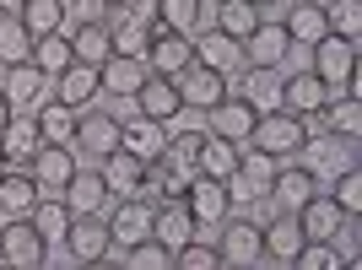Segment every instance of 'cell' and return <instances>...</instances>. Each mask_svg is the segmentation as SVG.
<instances>
[{"mask_svg":"<svg viewBox=\"0 0 362 270\" xmlns=\"http://www.w3.org/2000/svg\"><path fill=\"white\" fill-rule=\"evenodd\" d=\"M195 233H200V222L189 216L184 195H157L151 200V238H163L168 249H179V243H189Z\"/></svg>","mask_w":362,"mask_h":270,"instance_id":"13","label":"cell"},{"mask_svg":"<svg viewBox=\"0 0 362 270\" xmlns=\"http://www.w3.org/2000/svg\"><path fill=\"white\" fill-rule=\"evenodd\" d=\"M330 130L346 135V141H362V98L357 92H346V98L330 103Z\"/></svg>","mask_w":362,"mask_h":270,"instance_id":"42","label":"cell"},{"mask_svg":"<svg viewBox=\"0 0 362 270\" xmlns=\"http://www.w3.org/2000/svg\"><path fill=\"white\" fill-rule=\"evenodd\" d=\"M303 168H314V173H341V168L357 163V141H346V135H335V130H319V135H303V146L292 151Z\"/></svg>","mask_w":362,"mask_h":270,"instance_id":"6","label":"cell"},{"mask_svg":"<svg viewBox=\"0 0 362 270\" xmlns=\"http://www.w3.org/2000/svg\"><path fill=\"white\" fill-rule=\"evenodd\" d=\"M243 65H255V71H281L292 60V33L281 22H259L249 38H243Z\"/></svg>","mask_w":362,"mask_h":270,"instance_id":"10","label":"cell"},{"mask_svg":"<svg viewBox=\"0 0 362 270\" xmlns=\"http://www.w3.org/2000/svg\"><path fill=\"white\" fill-rule=\"evenodd\" d=\"M38 179H33L28 168H0V216H28L38 206Z\"/></svg>","mask_w":362,"mask_h":270,"instance_id":"26","label":"cell"},{"mask_svg":"<svg viewBox=\"0 0 362 270\" xmlns=\"http://www.w3.org/2000/svg\"><path fill=\"white\" fill-rule=\"evenodd\" d=\"M124 270H173V249H168L163 238H136V243H124Z\"/></svg>","mask_w":362,"mask_h":270,"instance_id":"36","label":"cell"},{"mask_svg":"<svg viewBox=\"0 0 362 270\" xmlns=\"http://www.w3.org/2000/svg\"><path fill=\"white\" fill-rule=\"evenodd\" d=\"M0 265H6V259H0Z\"/></svg>","mask_w":362,"mask_h":270,"instance_id":"54","label":"cell"},{"mask_svg":"<svg viewBox=\"0 0 362 270\" xmlns=\"http://www.w3.org/2000/svg\"><path fill=\"white\" fill-rule=\"evenodd\" d=\"M76 60V49H71V33H44V38H33V65H38V71L44 76H60L65 65Z\"/></svg>","mask_w":362,"mask_h":270,"instance_id":"33","label":"cell"},{"mask_svg":"<svg viewBox=\"0 0 362 270\" xmlns=\"http://www.w3.org/2000/svg\"><path fill=\"white\" fill-rule=\"evenodd\" d=\"M184 206L200 227H222L227 211H233V195H227V179H211V173H189L184 184Z\"/></svg>","mask_w":362,"mask_h":270,"instance_id":"7","label":"cell"},{"mask_svg":"<svg viewBox=\"0 0 362 270\" xmlns=\"http://www.w3.org/2000/svg\"><path fill=\"white\" fill-rule=\"evenodd\" d=\"M71 146H81L87 157H108L114 146H124V119L119 114H103V108H81Z\"/></svg>","mask_w":362,"mask_h":270,"instance_id":"12","label":"cell"},{"mask_svg":"<svg viewBox=\"0 0 362 270\" xmlns=\"http://www.w3.org/2000/svg\"><path fill=\"white\" fill-rule=\"evenodd\" d=\"M71 49H76V60L103 65L108 54H114V33H108V22H76V28H71Z\"/></svg>","mask_w":362,"mask_h":270,"instance_id":"31","label":"cell"},{"mask_svg":"<svg viewBox=\"0 0 362 270\" xmlns=\"http://www.w3.org/2000/svg\"><path fill=\"white\" fill-rule=\"evenodd\" d=\"M65 11H71L76 22H103V16H108V0H65Z\"/></svg>","mask_w":362,"mask_h":270,"instance_id":"46","label":"cell"},{"mask_svg":"<svg viewBox=\"0 0 362 270\" xmlns=\"http://www.w3.org/2000/svg\"><path fill=\"white\" fill-rule=\"evenodd\" d=\"M0 168H6V151H0Z\"/></svg>","mask_w":362,"mask_h":270,"instance_id":"52","label":"cell"},{"mask_svg":"<svg viewBox=\"0 0 362 270\" xmlns=\"http://www.w3.org/2000/svg\"><path fill=\"white\" fill-rule=\"evenodd\" d=\"M255 119H259V103H255V98H243V92H227L216 108H206V130L222 135V141H233V146L249 141Z\"/></svg>","mask_w":362,"mask_h":270,"instance_id":"8","label":"cell"},{"mask_svg":"<svg viewBox=\"0 0 362 270\" xmlns=\"http://www.w3.org/2000/svg\"><path fill=\"white\" fill-rule=\"evenodd\" d=\"M211 16H216V33L238 38V44H243V38H249V33L259 28V22H265L255 0H216V6H211Z\"/></svg>","mask_w":362,"mask_h":270,"instance_id":"30","label":"cell"},{"mask_svg":"<svg viewBox=\"0 0 362 270\" xmlns=\"http://www.w3.org/2000/svg\"><path fill=\"white\" fill-rule=\"evenodd\" d=\"M108 233H114V243H136L151 233V200L146 195H119V206H114V216H108Z\"/></svg>","mask_w":362,"mask_h":270,"instance_id":"27","label":"cell"},{"mask_svg":"<svg viewBox=\"0 0 362 270\" xmlns=\"http://www.w3.org/2000/svg\"><path fill=\"white\" fill-rule=\"evenodd\" d=\"M173 81H179L184 108H200V114H206V108H216V103L227 98V81H233V76H222V71H211V65L195 60V65H184Z\"/></svg>","mask_w":362,"mask_h":270,"instance_id":"14","label":"cell"},{"mask_svg":"<svg viewBox=\"0 0 362 270\" xmlns=\"http://www.w3.org/2000/svg\"><path fill=\"white\" fill-rule=\"evenodd\" d=\"M130 103H136L141 119L168 124V119L184 108V98H179V81H173V76H146V81L136 87V98H130Z\"/></svg>","mask_w":362,"mask_h":270,"instance_id":"15","label":"cell"},{"mask_svg":"<svg viewBox=\"0 0 362 270\" xmlns=\"http://www.w3.org/2000/svg\"><path fill=\"white\" fill-rule=\"evenodd\" d=\"M243 146L271 151L276 163H281V157H292V151L303 146V114H287V108H259V119H255V130H249V141H243Z\"/></svg>","mask_w":362,"mask_h":270,"instance_id":"4","label":"cell"},{"mask_svg":"<svg viewBox=\"0 0 362 270\" xmlns=\"http://www.w3.org/2000/svg\"><path fill=\"white\" fill-rule=\"evenodd\" d=\"M335 206L341 211H362V168L351 163V168H341V173H335Z\"/></svg>","mask_w":362,"mask_h":270,"instance_id":"44","label":"cell"},{"mask_svg":"<svg viewBox=\"0 0 362 270\" xmlns=\"http://www.w3.org/2000/svg\"><path fill=\"white\" fill-rule=\"evenodd\" d=\"M11 114H16V108H11V98H6V92H0V130H6V124H11Z\"/></svg>","mask_w":362,"mask_h":270,"instance_id":"48","label":"cell"},{"mask_svg":"<svg viewBox=\"0 0 362 270\" xmlns=\"http://www.w3.org/2000/svg\"><path fill=\"white\" fill-rule=\"evenodd\" d=\"M65 249H71L81 265H98V259L108 254V243H114V233H108V216L103 211H81V216H71V227H65Z\"/></svg>","mask_w":362,"mask_h":270,"instance_id":"11","label":"cell"},{"mask_svg":"<svg viewBox=\"0 0 362 270\" xmlns=\"http://www.w3.org/2000/svg\"><path fill=\"white\" fill-rule=\"evenodd\" d=\"M54 81V76H44L33 60H22V65H0V92L11 98V108H38L44 103V87Z\"/></svg>","mask_w":362,"mask_h":270,"instance_id":"18","label":"cell"},{"mask_svg":"<svg viewBox=\"0 0 362 270\" xmlns=\"http://www.w3.org/2000/svg\"><path fill=\"white\" fill-rule=\"evenodd\" d=\"M255 6H259V11H265V6H271V0H255Z\"/></svg>","mask_w":362,"mask_h":270,"instance_id":"51","label":"cell"},{"mask_svg":"<svg viewBox=\"0 0 362 270\" xmlns=\"http://www.w3.org/2000/svg\"><path fill=\"white\" fill-rule=\"evenodd\" d=\"M195 60L200 65H211V71H222V76H233L243 65V49H238V38H227V33H200L195 38Z\"/></svg>","mask_w":362,"mask_h":270,"instance_id":"29","label":"cell"},{"mask_svg":"<svg viewBox=\"0 0 362 270\" xmlns=\"http://www.w3.org/2000/svg\"><path fill=\"white\" fill-rule=\"evenodd\" d=\"M33 119H38V130H44V141H65L71 146V135H76V114L71 103H60V98H49V103H38L33 108Z\"/></svg>","mask_w":362,"mask_h":270,"instance_id":"34","label":"cell"},{"mask_svg":"<svg viewBox=\"0 0 362 270\" xmlns=\"http://www.w3.org/2000/svg\"><path fill=\"white\" fill-rule=\"evenodd\" d=\"M281 28L292 33V44H298V49H308L314 38H325V33H330V11H325V0H298Z\"/></svg>","mask_w":362,"mask_h":270,"instance_id":"28","label":"cell"},{"mask_svg":"<svg viewBox=\"0 0 362 270\" xmlns=\"http://www.w3.org/2000/svg\"><path fill=\"white\" fill-rule=\"evenodd\" d=\"M28 216H33V227H38V233H44L49 243H54V238H65V227H71V206H65V200H38V206H33Z\"/></svg>","mask_w":362,"mask_h":270,"instance_id":"41","label":"cell"},{"mask_svg":"<svg viewBox=\"0 0 362 270\" xmlns=\"http://www.w3.org/2000/svg\"><path fill=\"white\" fill-rule=\"evenodd\" d=\"M173 265L179 270H216L222 265V254H216V243L211 238H189V243H179V249H173Z\"/></svg>","mask_w":362,"mask_h":270,"instance_id":"40","label":"cell"},{"mask_svg":"<svg viewBox=\"0 0 362 270\" xmlns=\"http://www.w3.org/2000/svg\"><path fill=\"white\" fill-rule=\"evenodd\" d=\"M157 130H163V124H151V119H141V114H136V119L124 124V146H136L141 157H151V141H157Z\"/></svg>","mask_w":362,"mask_h":270,"instance_id":"45","label":"cell"},{"mask_svg":"<svg viewBox=\"0 0 362 270\" xmlns=\"http://www.w3.org/2000/svg\"><path fill=\"white\" fill-rule=\"evenodd\" d=\"M216 254H222V265H233V270H255V265H265V238H259L255 222L227 216L222 238H216Z\"/></svg>","mask_w":362,"mask_h":270,"instance_id":"9","label":"cell"},{"mask_svg":"<svg viewBox=\"0 0 362 270\" xmlns=\"http://www.w3.org/2000/svg\"><path fill=\"white\" fill-rule=\"evenodd\" d=\"M28 173L38 179V189H65V179L76 173V146H65V141H44V146L33 151Z\"/></svg>","mask_w":362,"mask_h":270,"instance_id":"19","label":"cell"},{"mask_svg":"<svg viewBox=\"0 0 362 270\" xmlns=\"http://www.w3.org/2000/svg\"><path fill=\"white\" fill-rule=\"evenodd\" d=\"M49 238L33 227V216H6L0 222V259L11 270H44Z\"/></svg>","mask_w":362,"mask_h":270,"instance_id":"3","label":"cell"},{"mask_svg":"<svg viewBox=\"0 0 362 270\" xmlns=\"http://www.w3.org/2000/svg\"><path fill=\"white\" fill-rule=\"evenodd\" d=\"M103 184L108 195H141V184H146V157L136 146H114L103 157Z\"/></svg>","mask_w":362,"mask_h":270,"instance_id":"17","label":"cell"},{"mask_svg":"<svg viewBox=\"0 0 362 270\" xmlns=\"http://www.w3.org/2000/svg\"><path fill=\"white\" fill-rule=\"evenodd\" d=\"M151 16H157V22H168V28H179V33H195L200 16H206V6H200V0H157V6H151Z\"/></svg>","mask_w":362,"mask_h":270,"instance_id":"39","label":"cell"},{"mask_svg":"<svg viewBox=\"0 0 362 270\" xmlns=\"http://www.w3.org/2000/svg\"><path fill=\"white\" fill-rule=\"evenodd\" d=\"M49 87H54V98H60V103H71L76 114H81L98 92H103V87H98V65H87V60H71L54 81H49Z\"/></svg>","mask_w":362,"mask_h":270,"instance_id":"24","label":"cell"},{"mask_svg":"<svg viewBox=\"0 0 362 270\" xmlns=\"http://www.w3.org/2000/svg\"><path fill=\"white\" fill-rule=\"evenodd\" d=\"M298 222H303L308 238H325V243H330L335 222H341V206H335L330 195H314V200H303V206H298Z\"/></svg>","mask_w":362,"mask_h":270,"instance_id":"38","label":"cell"},{"mask_svg":"<svg viewBox=\"0 0 362 270\" xmlns=\"http://www.w3.org/2000/svg\"><path fill=\"white\" fill-rule=\"evenodd\" d=\"M141 60H146L151 76H179L184 65H195V38L151 16L146 22V54H141Z\"/></svg>","mask_w":362,"mask_h":270,"instance_id":"2","label":"cell"},{"mask_svg":"<svg viewBox=\"0 0 362 270\" xmlns=\"http://www.w3.org/2000/svg\"><path fill=\"white\" fill-rule=\"evenodd\" d=\"M271 179H276V157L259 146H238V163L227 173V195L233 200H265L271 195Z\"/></svg>","mask_w":362,"mask_h":270,"instance_id":"5","label":"cell"},{"mask_svg":"<svg viewBox=\"0 0 362 270\" xmlns=\"http://www.w3.org/2000/svg\"><path fill=\"white\" fill-rule=\"evenodd\" d=\"M0 11H22V0H0Z\"/></svg>","mask_w":362,"mask_h":270,"instance_id":"49","label":"cell"},{"mask_svg":"<svg viewBox=\"0 0 362 270\" xmlns=\"http://www.w3.org/2000/svg\"><path fill=\"white\" fill-rule=\"evenodd\" d=\"M314 195H319V173L298 163V168H276L271 195H265V200H271L276 211H298L303 200H314Z\"/></svg>","mask_w":362,"mask_h":270,"instance_id":"20","label":"cell"},{"mask_svg":"<svg viewBox=\"0 0 362 270\" xmlns=\"http://www.w3.org/2000/svg\"><path fill=\"white\" fill-rule=\"evenodd\" d=\"M22 28L33 33V38H44V33H60L65 22H71V11H65V0H22Z\"/></svg>","mask_w":362,"mask_h":270,"instance_id":"32","label":"cell"},{"mask_svg":"<svg viewBox=\"0 0 362 270\" xmlns=\"http://www.w3.org/2000/svg\"><path fill=\"white\" fill-rule=\"evenodd\" d=\"M33 60V33L22 28L16 11H0V65H22Z\"/></svg>","mask_w":362,"mask_h":270,"instance_id":"35","label":"cell"},{"mask_svg":"<svg viewBox=\"0 0 362 270\" xmlns=\"http://www.w3.org/2000/svg\"><path fill=\"white\" fill-rule=\"evenodd\" d=\"M108 6H146V0H108Z\"/></svg>","mask_w":362,"mask_h":270,"instance_id":"50","label":"cell"},{"mask_svg":"<svg viewBox=\"0 0 362 270\" xmlns=\"http://www.w3.org/2000/svg\"><path fill=\"white\" fill-rule=\"evenodd\" d=\"M65 206H71V216H81V211H108V184H103V168H76L71 179H65Z\"/></svg>","mask_w":362,"mask_h":270,"instance_id":"23","label":"cell"},{"mask_svg":"<svg viewBox=\"0 0 362 270\" xmlns=\"http://www.w3.org/2000/svg\"><path fill=\"white\" fill-rule=\"evenodd\" d=\"M38 146H44V130H38V119L16 108V114H11V124L0 130V151H6V168H28Z\"/></svg>","mask_w":362,"mask_h":270,"instance_id":"21","label":"cell"},{"mask_svg":"<svg viewBox=\"0 0 362 270\" xmlns=\"http://www.w3.org/2000/svg\"><path fill=\"white\" fill-rule=\"evenodd\" d=\"M146 60L141 54H108L103 65H98V87L108 92V98H136V87L146 81Z\"/></svg>","mask_w":362,"mask_h":270,"instance_id":"22","label":"cell"},{"mask_svg":"<svg viewBox=\"0 0 362 270\" xmlns=\"http://www.w3.org/2000/svg\"><path fill=\"white\" fill-rule=\"evenodd\" d=\"M276 108H287V114H308V108H330L325 103V81L314 71H298L287 81H276Z\"/></svg>","mask_w":362,"mask_h":270,"instance_id":"25","label":"cell"},{"mask_svg":"<svg viewBox=\"0 0 362 270\" xmlns=\"http://www.w3.org/2000/svg\"><path fill=\"white\" fill-rule=\"evenodd\" d=\"M233 163H238V146L233 141H222V135L206 130V141H200L195 151V173H211V179H227L233 173Z\"/></svg>","mask_w":362,"mask_h":270,"instance_id":"37","label":"cell"},{"mask_svg":"<svg viewBox=\"0 0 362 270\" xmlns=\"http://www.w3.org/2000/svg\"><path fill=\"white\" fill-rule=\"evenodd\" d=\"M200 6H216V0H200Z\"/></svg>","mask_w":362,"mask_h":270,"instance_id":"53","label":"cell"},{"mask_svg":"<svg viewBox=\"0 0 362 270\" xmlns=\"http://www.w3.org/2000/svg\"><path fill=\"white\" fill-rule=\"evenodd\" d=\"M44 265H54V270H81V259H76L71 249H60V254H54V243H49V254H44Z\"/></svg>","mask_w":362,"mask_h":270,"instance_id":"47","label":"cell"},{"mask_svg":"<svg viewBox=\"0 0 362 270\" xmlns=\"http://www.w3.org/2000/svg\"><path fill=\"white\" fill-rule=\"evenodd\" d=\"M308 49H314V65H308V71L325 81V103H335V98L357 92V38L325 33V38H314Z\"/></svg>","mask_w":362,"mask_h":270,"instance_id":"1","label":"cell"},{"mask_svg":"<svg viewBox=\"0 0 362 270\" xmlns=\"http://www.w3.org/2000/svg\"><path fill=\"white\" fill-rule=\"evenodd\" d=\"M325 11H330V33H341V38L362 33V0H330Z\"/></svg>","mask_w":362,"mask_h":270,"instance_id":"43","label":"cell"},{"mask_svg":"<svg viewBox=\"0 0 362 270\" xmlns=\"http://www.w3.org/2000/svg\"><path fill=\"white\" fill-rule=\"evenodd\" d=\"M259 238H265V259H271V265H292L298 249L308 243V233H303L298 211H276L271 222L259 227Z\"/></svg>","mask_w":362,"mask_h":270,"instance_id":"16","label":"cell"}]
</instances>
